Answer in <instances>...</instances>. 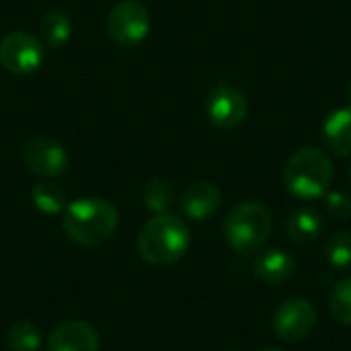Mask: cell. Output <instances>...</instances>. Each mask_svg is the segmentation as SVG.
I'll return each mask as SVG.
<instances>
[{
	"mask_svg": "<svg viewBox=\"0 0 351 351\" xmlns=\"http://www.w3.org/2000/svg\"><path fill=\"white\" fill-rule=\"evenodd\" d=\"M247 113V97L230 84H218L206 99V117L218 130L239 128L245 121Z\"/></svg>",
	"mask_w": 351,
	"mask_h": 351,
	"instance_id": "cell-8",
	"label": "cell"
},
{
	"mask_svg": "<svg viewBox=\"0 0 351 351\" xmlns=\"http://www.w3.org/2000/svg\"><path fill=\"white\" fill-rule=\"evenodd\" d=\"M31 202L41 214L56 216V214H64V210L68 206V195H66L64 187L45 179V181H39L33 185Z\"/></svg>",
	"mask_w": 351,
	"mask_h": 351,
	"instance_id": "cell-15",
	"label": "cell"
},
{
	"mask_svg": "<svg viewBox=\"0 0 351 351\" xmlns=\"http://www.w3.org/2000/svg\"><path fill=\"white\" fill-rule=\"evenodd\" d=\"M329 311L341 325L351 327V278L337 282L329 296Z\"/></svg>",
	"mask_w": 351,
	"mask_h": 351,
	"instance_id": "cell-20",
	"label": "cell"
},
{
	"mask_svg": "<svg viewBox=\"0 0 351 351\" xmlns=\"http://www.w3.org/2000/svg\"><path fill=\"white\" fill-rule=\"evenodd\" d=\"M317 325V308L311 300L288 298L274 313V331L282 341H302Z\"/></svg>",
	"mask_w": 351,
	"mask_h": 351,
	"instance_id": "cell-7",
	"label": "cell"
},
{
	"mask_svg": "<svg viewBox=\"0 0 351 351\" xmlns=\"http://www.w3.org/2000/svg\"><path fill=\"white\" fill-rule=\"evenodd\" d=\"M296 263L294 259L282 249H267L257 255L253 263V274L259 282L267 286H280L294 276Z\"/></svg>",
	"mask_w": 351,
	"mask_h": 351,
	"instance_id": "cell-13",
	"label": "cell"
},
{
	"mask_svg": "<svg viewBox=\"0 0 351 351\" xmlns=\"http://www.w3.org/2000/svg\"><path fill=\"white\" fill-rule=\"evenodd\" d=\"M191 243L187 224L173 214H156L138 232V251L144 261L156 267L179 263Z\"/></svg>",
	"mask_w": 351,
	"mask_h": 351,
	"instance_id": "cell-2",
	"label": "cell"
},
{
	"mask_svg": "<svg viewBox=\"0 0 351 351\" xmlns=\"http://www.w3.org/2000/svg\"><path fill=\"white\" fill-rule=\"evenodd\" d=\"M107 33L121 47L142 43L150 33V10L138 0L117 2L107 16Z\"/></svg>",
	"mask_w": 351,
	"mask_h": 351,
	"instance_id": "cell-5",
	"label": "cell"
},
{
	"mask_svg": "<svg viewBox=\"0 0 351 351\" xmlns=\"http://www.w3.org/2000/svg\"><path fill=\"white\" fill-rule=\"evenodd\" d=\"M261 351H286V350H280V348H267V350H261Z\"/></svg>",
	"mask_w": 351,
	"mask_h": 351,
	"instance_id": "cell-23",
	"label": "cell"
},
{
	"mask_svg": "<svg viewBox=\"0 0 351 351\" xmlns=\"http://www.w3.org/2000/svg\"><path fill=\"white\" fill-rule=\"evenodd\" d=\"M286 232L296 247L313 245L319 241L323 232V218L315 208H300L290 216L286 224Z\"/></svg>",
	"mask_w": 351,
	"mask_h": 351,
	"instance_id": "cell-14",
	"label": "cell"
},
{
	"mask_svg": "<svg viewBox=\"0 0 351 351\" xmlns=\"http://www.w3.org/2000/svg\"><path fill=\"white\" fill-rule=\"evenodd\" d=\"M101 339L95 327L84 321H66L60 323L49 339L47 351H99Z\"/></svg>",
	"mask_w": 351,
	"mask_h": 351,
	"instance_id": "cell-11",
	"label": "cell"
},
{
	"mask_svg": "<svg viewBox=\"0 0 351 351\" xmlns=\"http://www.w3.org/2000/svg\"><path fill=\"white\" fill-rule=\"evenodd\" d=\"M327 263L337 271L351 269V234L350 232H333L323 247Z\"/></svg>",
	"mask_w": 351,
	"mask_h": 351,
	"instance_id": "cell-18",
	"label": "cell"
},
{
	"mask_svg": "<svg viewBox=\"0 0 351 351\" xmlns=\"http://www.w3.org/2000/svg\"><path fill=\"white\" fill-rule=\"evenodd\" d=\"M335 167L331 156L317 146L298 148L286 162L282 181L298 199L323 197L333 183Z\"/></svg>",
	"mask_w": 351,
	"mask_h": 351,
	"instance_id": "cell-3",
	"label": "cell"
},
{
	"mask_svg": "<svg viewBox=\"0 0 351 351\" xmlns=\"http://www.w3.org/2000/svg\"><path fill=\"white\" fill-rule=\"evenodd\" d=\"M348 179H350V183H351V167H350V171H348Z\"/></svg>",
	"mask_w": 351,
	"mask_h": 351,
	"instance_id": "cell-24",
	"label": "cell"
},
{
	"mask_svg": "<svg viewBox=\"0 0 351 351\" xmlns=\"http://www.w3.org/2000/svg\"><path fill=\"white\" fill-rule=\"evenodd\" d=\"M144 206L156 216V214H167L169 208L173 206L175 199V189L173 183L165 177H154L144 185Z\"/></svg>",
	"mask_w": 351,
	"mask_h": 351,
	"instance_id": "cell-17",
	"label": "cell"
},
{
	"mask_svg": "<svg viewBox=\"0 0 351 351\" xmlns=\"http://www.w3.org/2000/svg\"><path fill=\"white\" fill-rule=\"evenodd\" d=\"M222 206V191L218 185L210 181H193L187 185L181 193L179 208L183 216H187L193 222H202L212 218Z\"/></svg>",
	"mask_w": 351,
	"mask_h": 351,
	"instance_id": "cell-10",
	"label": "cell"
},
{
	"mask_svg": "<svg viewBox=\"0 0 351 351\" xmlns=\"http://www.w3.org/2000/svg\"><path fill=\"white\" fill-rule=\"evenodd\" d=\"M6 343L12 351H37L41 346V333L29 321H16L6 333Z\"/></svg>",
	"mask_w": 351,
	"mask_h": 351,
	"instance_id": "cell-19",
	"label": "cell"
},
{
	"mask_svg": "<svg viewBox=\"0 0 351 351\" xmlns=\"http://www.w3.org/2000/svg\"><path fill=\"white\" fill-rule=\"evenodd\" d=\"M274 230V216L261 202H241L224 218L222 234L226 245L243 257L255 255Z\"/></svg>",
	"mask_w": 351,
	"mask_h": 351,
	"instance_id": "cell-4",
	"label": "cell"
},
{
	"mask_svg": "<svg viewBox=\"0 0 351 351\" xmlns=\"http://www.w3.org/2000/svg\"><path fill=\"white\" fill-rule=\"evenodd\" d=\"M346 99H348V103H350V107H351V80H350V84L346 86Z\"/></svg>",
	"mask_w": 351,
	"mask_h": 351,
	"instance_id": "cell-22",
	"label": "cell"
},
{
	"mask_svg": "<svg viewBox=\"0 0 351 351\" xmlns=\"http://www.w3.org/2000/svg\"><path fill=\"white\" fill-rule=\"evenodd\" d=\"M321 136L325 148L335 154V156H351V107H339L333 109L323 125H321Z\"/></svg>",
	"mask_w": 351,
	"mask_h": 351,
	"instance_id": "cell-12",
	"label": "cell"
},
{
	"mask_svg": "<svg viewBox=\"0 0 351 351\" xmlns=\"http://www.w3.org/2000/svg\"><path fill=\"white\" fill-rule=\"evenodd\" d=\"M325 210L335 220H348L351 216V197L343 191H327L325 193Z\"/></svg>",
	"mask_w": 351,
	"mask_h": 351,
	"instance_id": "cell-21",
	"label": "cell"
},
{
	"mask_svg": "<svg viewBox=\"0 0 351 351\" xmlns=\"http://www.w3.org/2000/svg\"><path fill=\"white\" fill-rule=\"evenodd\" d=\"M23 162L31 173L43 179H56L68 169V152L53 138L37 136L23 146Z\"/></svg>",
	"mask_w": 351,
	"mask_h": 351,
	"instance_id": "cell-9",
	"label": "cell"
},
{
	"mask_svg": "<svg viewBox=\"0 0 351 351\" xmlns=\"http://www.w3.org/2000/svg\"><path fill=\"white\" fill-rule=\"evenodd\" d=\"M45 60L43 43L27 31H12L0 41V66L16 76L33 74Z\"/></svg>",
	"mask_w": 351,
	"mask_h": 351,
	"instance_id": "cell-6",
	"label": "cell"
},
{
	"mask_svg": "<svg viewBox=\"0 0 351 351\" xmlns=\"http://www.w3.org/2000/svg\"><path fill=\"white\" fill-rule=\"evenodd\" d=\"M119 226L117 208L103 197H82L66 206L62 228L66 237L80 247L107 243Z\"/></svg>",
	"mask_w": 351,
	"mask_h": 351,
	"instance_id": "cell-1",
	"label": "cell"
},
{
	"mask_svg": "<svg viewBox=\"0 0 351 351\" xmlns=\"http://www.w3.org/2000/svg\"><path fill=\"white\" fill-rule=\"evenodd\" d=\"M39 31H41L45 45L51 49H58L64 43H68V39L72 35V21L62 10H49L43 14V19L39 23Z\"/></svg>",
	"mask_w": 351,
	"mask_h": 351,
	"instance_id": "cell-16",
	"label": "cell"
}]
</instances>
